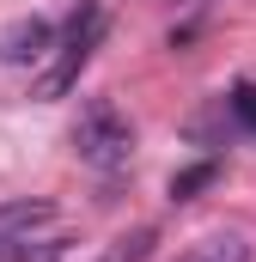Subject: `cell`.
<instances>
[{"instance_id": "1", "label": "cell", "mask_w": 256, "mask_h": 262, "mask_svg": "<svg viewBox=\"0 0 256 262\" xmlns=\"http://www.w3.org/2000/svg\"><path fill=\"white\" fill-rule=\"evenodd\" d=\"M73 152L92 165V171H122L128 159H134V128H128V116L110 104V98H92L86 110H79V122H73Z\"/></svg>"}, {"instance_id": "2", "label": "cell", "mask_w": 256, "mask_h": 262, "mask_svg": "<svg viewBox=\"0 0 256 262\" xmlns=\"http://www.w3.org/2000/svg\"><path fill=\"white\" fill-rule=\"evenodd\" d=\"M98 37H104V6H79V12H73V25H67L61 55L37 73V98H43V104H49V98H67V92L79 85V67L92 61Z\"/></svg>"}, {"instance_id": "3", "label": "cell", "mask_w": 256, "mask_h": 262, "mask_svg": "<svg viewBox=\"0 0 256 262\" xmlns=\"http://www.w3.org/2000/svg\"><path fill=\"white\" fill-rule=\"evenodd\" d=\"M67 238L61 232H18V238H0V262H61Z\"/></svg>"}, {"instance_id": "4", "label": "cell", "mask_w": 256, "mask_h": 262, "mask_svg": "<svg viewBox=\"0 0 256 262\" xmlns=\"http://www.w3.org/2000/svg\"><path fill=\"white\" fill-rule=\"evenodd\" d=\"M43 49H49V18H18L0 37V61H37Z\"/></svg>"}, {"instance_id": "5", "label": "cell", "mask_w": 256, "mask_h": 262, "mask_svg": "<svg viewBox=\"0 0 256 262\" xmlns=\"http://www.w3.org/2000/svg\"><path fill=\"white\" fill-rule=\"evenodd\" d=\"M55 226V201H6L0 207V238H18V232H49Z\"/></svg>"}, {"instance_id": "6", "label": "cell", "mask_w": 256, "mask_h": 262, "mask_svg": "<svg viewBox=\"0 0 256 262\" xmlns=\"http://www.w3.org/2000/svg\"><path fill=\"white\" fill-rule=\"evenodd\" d=\"M177 262H250V244H244V232H207Z\"/></svg>"}, {"instance_id": "7", "label": "cell", "mask_w": 256, "mask_h": 262, "mask_svg": "<svg viewBox=\"0 0 256 262\" xmlns=\"http://www.w3.org/2000/svg\"><path fill=\"white\" fill-rule=\"evenodd\" d=\"M153 250H159V232H153V226H134V232H128V238H116L98 262H146Z\"/></svg>"}, {"instance_id": "8", "label": "cell", "mask_w": 256, "mask_h": 262, "mask_svg": "<svg viewBox=\"0 0 256 262\" xmlns=\"http://www.w3.org/2000/svg\"><path fill=\"white\" fill-rule=\"evenodd\" d=\"M214 177H220V165H214V159H201V165H189V171H177V177H171V195H177V201H189L195 189H207Z\"/></svg>"}, {"instance_id": "9", "label": "cell", "mask_w": 256, "mask_h": 262, "mask_svg": "<svg viewBox=\"0 0 256 262\" xmlns=\"http://www.w3.org/2000/svg\"><path fill=\"white\" fill-rule=\"evenodd\" d=\"M226 104H232V116H238V128H250V134H256V79H238Z\"/></svg>"}]
</instances>
